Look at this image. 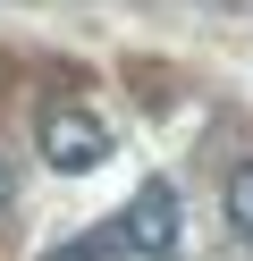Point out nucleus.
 Wrapping results in <instances>:
<instances>
[{"label":"nucleus","instance_id":"obj_1","mask_svg":"<svg viewBox=\"0 0 253 261\" xmlns=\"http://www.w3.org/2000/svg\"><path fill=\"white\" fill-rule=\"evenodd\" d=\"M118 244H127L135 261H177V244H186V211H177V186L169 177H152V186H135V202L118 211Z\"/></svg>","mask_w":253,"mask_h":261},{"label":"nucleus","instance_id":"obj_2","mask_svg":"<svg viewBox=\"0 0 253 261\" xmlns=\"http://www.w3.org/2000/svg\"><path fill=\"white\" fill-rule=\"evenodd\" d=\"M34 135H42V160L59 177H93L101 160H110V126H101L93 110H76V101H51L42 118H34Z\"/></svg>","mask_w":253,"mask_h":261},{"label":"nucleus","instance_id":"obj_3","mask_svg":"<svg viewBox=\"0 0 253 261\" xmlns=\"http://www.w3.org/2000/svg\"><path fill=\"white\" fill-rule=\"evenodd\" d=\"M219 211H228L236 253H253V160H236V169H228V186H219Z\"/></svg>","mask_w":253,"mask_h":261},{"label":"nucleus","instance_id":"obj_4","mask_svg":"<svg viewBox=\"0 0 253 261\" xmlns=\"http://www.w3.org/2000/svg\"><path fill=\"white\" fill-rule=\"evenodd\" d=\"M127 244H118V227H93V236H76V244H59L51 261H118Z\"/></svg>","mask_w":253,"mask_h":261},{"label":"nucleus","instance_id":"obj_5","mask_svg":"<svg viewBox=\"0 0 253 261\" xmlns=\"http://www.w3.org/2000/svg\"><path fill=\"white\" fill-rule=\"evenodd\" d=\"M9 194H17V177H9V152H0V211H9Z\"/></svg>","mask_w":253,"mask_h":261}]
</instances>
